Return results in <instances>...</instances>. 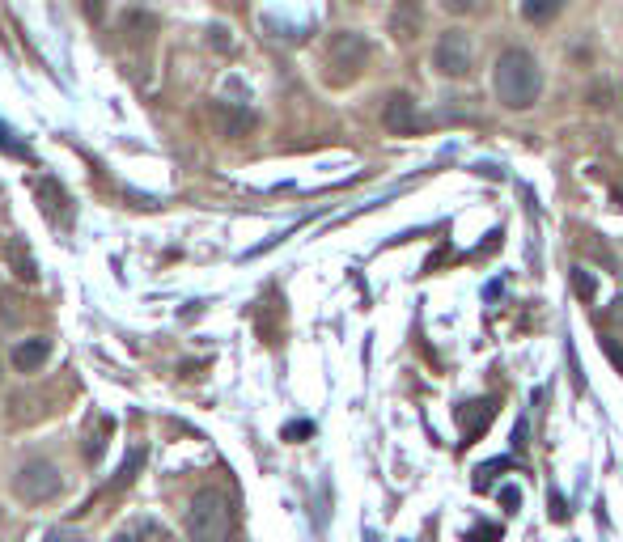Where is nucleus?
<instances>
[{"label":"nucleus","instance_id":"f257e3e1","mask_svg":"<svg viewBox=\"0 0 623 542\" xmlns=\"http://www.w3.org/2000/svg\"><path fill=\"white\" fill-rule=\"evenodd\" d=\"M492 85H496V98H501L509 111H530V106L539 102V94H543L539 60H534L526 47L501 51V60H496V72H492Z\"/></svg>","mask_w":623,"mask_h":542},{"label":"nucleus","instance_id":"f03ea898","mask_svg":"<svg viewBox=\"0 0 623 542\" xmlns=\"http://www.w3.org/2000/svg\"><path fill=\"white\" fill-rule=\"evenodd\" d=\"M234 530V513H229V500L217 487H204L195 492L191 509H187V538L191 542H229Z\"/></svg>","mask_w":623,"mask_h":542},{"label":"nucleus","instance_id":"7ed1b4c3","mask_svg":"<svg viewBox=\"0 0 623 542\" xmlns=\"http://www.w3.org/2000/svg\"><path fill=\"white\" fill-rule=\"evenodd\" d=\"M64 492V475H60V466H51V462H26V466H17V475H13V496L22 500V504H47V500H56Z\"/></svg>","mask_w":623,"mask_h":542},{"label":"nucleus","instance_id":"20e7f679","mask_svg":"<svg viewBox=\"0 0 623 542\" xmlns=\"http://www.w3.org/2000/svg\"><path fill=\"white\" fill-rule=\"evenodd\" d=\"M365 64H369V43H365V34H356V30L331 34V43H327V68H331V81H335V85L356 81Z\"/></svg>","mask_w":623,"mask_h":542},{"label":"nucleus","instance_id":"39448f33","mask_svg":"<svg viewBox=\"0 0 623 542\" xmlns=\"http://www.w3.org/2000/svg\"><path fill=\"white\" fill-rule=\"evenodd\" d=\"M433 68L441 72V77H471V34L467 30H445L437 34V43H433Z\"/></svg>","mask_w":623,"mask_h":542},{"label":"nucleus","instance_id":"423d86ee","mask_svg":"<svg viewBox=\"0 0 623 542\" xmlns=\"http://www.w3.org/2000/svg\"><path fill=\"white\" fill-rule=\"evenodd\" d=\"M382 128L390 136H412L420 128V115H416V98L395 89V94H386L382 102Z\"/></svg>","mask_w":623,"mask_h":542},{"label":"nucleus","instance_id":"0eeeda50","mask_svg":"<svg viewBox=\"0 0 623 542\" xmlns=\"http://www.w3.org/2000/svg\"><path fill=\"white\" fill-rule=\"evenodd\" d=\"M140 466H145V449H132V454H128V458H123V466H119V471H115V479H111V483H106V487H102V492H98V496H89V500L81 504V509H77V513H89V509H94V504H98V500H106V496H119V492H123V487H132V479L140 475Z\"/></svg>","mask_w":623,"mask_h":542},{"label":"nucleus","instance_id":"6e6552de","mask_svg":"<svg viewBox=\"0 0 623 542\" xmlns=\"http://www.w3.org/2000/svg\"><path fill=\"white\" fill-rule=\"evenodd\" d=\"M47 356H51V339H43V335L13 343V352H9V360H13L17 373H39V369L47 365Z\"/></svg>","mask_w":623,"mask_h":542},{"label":"nucleus","instance_id":"1a4fd4ad","mask_svg":"<svg viewBox=\"0 0 623 542\" xmlns=\"http://www.w3.org/2000/svg\"><path fill=\"white\" fill-rule=\"evenodd\" d=\"M212 119H217L221 136H234V140L255 128V115H251V111H234V106H225V102L212 106Z\"/></svg>","mask_w":623,"mask_h":542},{"label":"nucleus","instance_id":"9d476101","mask_svg":"<svg viewBox=\"0 0 623 542\" xmlns=\"http://www.w3.org/2000/svg\"><path fill=\"white\" fill-rule=\"evenodd\" d=\"M115 542H170V534H166V526H157V521L140 517V521H128V526L115 534Z\"/></svg>","mask_w":623,"mask_h":542},{"label":"nucleus","instance_id":"9b49d317","mask_svg":"<svg viewBox=\"0 0 623 542\" xmlns=\"http://www.w3.org/2000/svg\"><path fill=\"white\" fill-rule=\"evenodd\" d=\"M416 30H420V9L395 5V13H390V34H395L399 43H407V39H416Z\"/></svg>","mask_w":623,"mask_h":542},{"label":"nucleus","instance_id":"f8f14e48","mask_svg":"<svg viewBox=\"0 0 623 542\" xmlns=\"http://www.w3.org/2000/svg\"><path fill=\"white\" fill-rule=\"evenodd\" d=\"M34 191H39V200H47L43 208H47L51 221H56V204L64 208V191L56 187V178H39V187H34Z\"/></svg>","mask_w":623,"mask_h":542},{"label":"nucleus","instance_id":"ddd939ff","mask_svg":"<svg viewBox=\"0 0 623 542\" xmlns=\"http://www.w3.org/2000/svg\"><path fill=\"white\" fill-rule=\"evenodd\" d=\"M573 288H577V297H585V301H590V297L598 293V284H594V276H590V267H573Z\"/></svg>","mask_w":623,"mask_h":542},{"label":"nucleus","instance_id":"4468645a","mask_svg":"<svg viewBox=\"0 0 623 542\" xmlns=\"http://www.w3.org/2000/svg\"><path fill=\"white\" fill-rule=\"evenodd\" d=\"M522 13L530 17V22H547V17H556V13H560V5H556V0H543V5H526Z\"/></svg>","mask_w":623,"mask_h":542},{"label":"nucleus","instance_id":"2eb2a0df","mask_svg":"<svg viewBox=\"0 0 623 542\" xmlns=\"http://www.w3.org/2000/svg\"><path fill=\"white\" fill-rule=\"evenodd\" d=\"M43 542H85V538H81L73 526H51V530L43 534Z\"/></svg>","mask_w":623,"mask_h":542},{"label":"nucleus","instance_id":"dca6fc26","mask_svg":"<svg viewBox=\"0 0 623 542\" xmlns=\"http://www.w3.org/2000/svg\"><path fill=\"white\" fill-rule=\"evenodd\" d=\"M0 149H9V153H17V157H30V149L22 140H13V132L5 128V123H0Z\"/></svg>","mask_w":623,"mask_h":542},{"label":"nucleus","instance_id":"f3484780","mask_svg":"<svg viewBox=\"0 0 623 542\" xmlns=\"http://www.w3.org/2000/svg\"><path fill=\"white\" fill-rule=\"evenodd\" d=\"M607 318H611V327H619V335H623V297H615V301H611Z\"/></svg>","mask_w":623,"mask_h":542},{"label":"nucleus","instance_id":"a211bd4d","mask_svg":"<svg viewBox=\"0 0 623 542\" xmlns=\"http://www.w3.org/2000/svg\"><path fill=\"white\" fill-rule=\"evenodd\" d=\"M602 348H607V356H611V360H615V365L623 369V348H615V343H611V339H602Z\"/></svg>","mask_w":623,"mask_h":542},{"label":"nucleus","instance_id":"6ab92c4d","mask_svg":"<svg viewBox=\"0 0 623 542\" xmlns=\"http://www.w3.org/2000/svg\"><path fill=\"white\" fill-rule=\"evenodd\" d=\"M496 534H501V530L488 526V530H479V534H471V538H475V542H496Z\"/></svg>","mask_w":623,"mask_h":542}]
</instances>
